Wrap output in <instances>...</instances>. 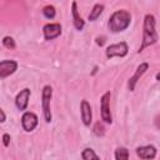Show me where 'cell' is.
I'll list each match as a JSON object with an SVG mask.
<instances>
[{
    "mask_svg": "<svg viewBox=\"0 0 160 160\" xmlns=\"http://www.w3.org/2000/svg\"><path fill=\"white\" fill-rule=\"evenodd\" d=\"M136 155L140 159H154L156 156V148L154 145H145L136 148Z\"/></svg>",
    "mask_w": 160,
    "mask_h": 160,
    "instance_id": "7c38bea8",
    "label": "cell"
},
{
    "mask_svg": "<svg viewBox=\"0 0 160 160\" xmlns=\"http://www.w3.org/2000/svg\"><path fill=\"white\" fill-rule=\"evenodd\" d=\"M0 114H1V122H4L5 121V112H4V110H0Z\"/></svg>",
    "mask_w": 160,
    "mask_h": 160,
    "instance_id": "7402d4cb",
    "label": "cell"
},
{
    "mask_svg": "<svg viewBox=\"0 0 160 160\" xmlns=\"http://www.w3.org/2000/svg\"><path fill=\"white\" fill-rule=\"evenodd\" d=\"M155 18L154 15L151 14H146L144 16V25H142V41H141V45L138 50V52H141L145 48L148 46H151L154 45L158 39H159V35L156 32V29H155Z\"/></svg>",
    "mask_w": 160,
    "mask_h": 160,
    "instance_id": "6da1fadb",
    "label": "cell"
},
{
    "mask_svg": "<svg viewBox=\"0 0 160 160\" xmlns=\"http://www.w3.org/2000/svg\"><path fill=\"white\" fill-rule=\"evenodd\" d=\"M102 11H104V5H102V4H95V5L92 6L90 14H89V20H90V21H95V20L102 14Z\"/></svg>",
    "mask_w": 160,
    "mask_h": 160,
    "instance_id": "5bb4252c",
    "label": "cell"
},
{
    "mask_svg": "<svg viewBox=\"0 0 160 160\" xmlns=\"http://www.w3.org/2000/svg\"><path fill=\"white\" fill-rule=\"evenodd\" d=\"M42 15H44L46 19H54L55 15H56V10H55L54 6L48 5V6H45V8L42 9Z\"/></svg>",
    "mask_w": 160,
    "mask_h": 160,
    "instance_id": "e0dca14e",
    "label": "cell"
},
{
    "mask_svg": "<svg viewBox=\"0 0 160 160\" xmlns=\"http://www.w3.org/2000/svg\"><path fill=\"white\" fill-rule=\"evenodd\" d=\"M38 122H39V119L38 116L31 112V111H25L21 116V125H22V129L28 132L32 131L36 126H38Z\"/></svg>",
    "mask_w": 160,
    "mask_h": 160,
    "instance_id": "8992f818",
    "label": "cell"
},
{
    "mask_svg": "<svg viewBox=\"0 0 160 160\" xmlns=\"http://www.w3.org/2000/svg\"><path fill=\"white\" fill-rule=\"evenodd\" d=\"M148 69H149V64H148V62H141V64L136 68L135 74H134V75L129 79V81H128V89H129L130 91H134V90H135L136 82L139 81V79L142 76V74H144Z\"/></svg>",
    "mask_w": 160,
    "mask_h": 160,
    "instance_id": "ba28073f",
    "label": "cell"
},
{
    "mask_svg": "<svg viewBox=\"0 0 160 160\" xmlns=\"http://www.w3.org/2000/svg\"><path fill=\"white\" fill-rule=\"evenodd\" d=\"M130 22H131V15L129 11L116 10L115 12L111 14L109 22H108V28L111 32H120V31L126 30Z\"/></svg>",
    "mask_w": 160,
    "mask_h": 160,
    "instance_id": "7a4b0ae2",
    "label": "cell"
},
{
    "mask_svg": "<svg viewBox=\"0 0 160 160\" xmlns=\"http://www.w3.org/2000/svg\"><path fill=\"white\" fill-rule=\"evenodd\" d=\"M96 44L100 45V46H102V45L105 44V38H104V36H98V38H96Z\"/></svg>",
    "mask_w": 160,
    "mask_h": 160,
    "instance_id": "44dd1931",
    "label": "cell"
},
{
    "mask_svg": "<svg viewBox=\"0 0 160 160\" xmlns=\"http://www.w3.org/2000/svg\"><path fill=\"white\" fill-rule=\"evenodd\" d=\"M80 110H81V120L82 124L85 126H89L91 124L92 120V111H91V106L86 100H82L80 104Z\"/></svg>",
    "mask_w": 160,
    "mask_h": 160,
    "instance_id": "8fae6325",
    "label": "cell"
},
{
    "mask_svg": "<svg viewBox=\"0 0 160 160\" xmlns=\"http://www.w3.org/2000/svg\"><path fill=\"white\" fill-rule=\"evenodd\" d=\"M110 98L111 94L110 91H106L100 100V114H101V120L106 124H111L112 122V118H111V112H110Z\"/></svg>",
    "mask_w": 160,
    "mask_h": 160,
    "instance_id": "277c9868",
    "label": "cell"
},
{
    "mask_svg": "<svg viewBox=\"0 0 160 160\" xmlns=\"http://www.w3.org/2000/svg\"><path fill=\"white\" fill-rule=\"evenodd\" d=\"M115 159L116 160H128L129 159V150L126 148H118L115 150Z\"/></svg>",
    "mask_w": 160,
    "mask_h": 160,
    "instance_id": "9a60e30c",
    "label": "cell"
},
{
    "mask_svg": "<svg viewBox=\"0 0 160 160\" xmlns=\"http://www.w3.org/2000/svg\"><path fill=\"white\" fill-rule=\"evenodd\" d=\"M18 69V62L14 60H1L0 61V79H5L15 72Z\"/></svg>",
    "mask_w": 160,
    "mask_h": 160,
    "instance_id": "52a82bcc",
    "label": "cell"
},
{
    "mask_svg": "<svg viewBox=\"0 0 160 160\" xmlns=\"http://www.w3.org/2000/svg\"><path fill=\"white\" fill-rule=\"evenodd\" d=\"M52 98V88L50 85H45L41 91V106H42V115L44 120L46 122H50L52 116H51V110H50V101Z\"/></svg>",
    "mask_w": 160,
    "mask_h": 160,
    "instance_id": "3957f363",
    "label": "cell"
},
{
    "mask_svg": "<svg viewBox=\"0 0 160 160\" xmlns=\"http://www.w3.org/2000/svg\"><path fill=\"white\" fill-rule=\"evenodd\" d=\"M155 78H156V80H159V81H160V72H158V74L155 75Z\"/></svg>",
    "mask_w": 160,
    "mask_h": 160,
    "instance_id": "603a6c76",
    "label": "cell"
},
{
    "mask_svg": "<svg viewBox=\"0 0 160 160\" xmlns=\"http://www.w3.org/2000/svg\"><path fill=\"white\" fill-rule=\"evenodd\" d=\"M128 51H129L128 44L125 41H120V42H116V44H112V45L108 46L106 50H105V54H106L108 59H111L114 56L124 58L128 54Z\"/></svg>",
    "mask_w": 160,
    "mask_h": 160,
    "instance_id": "5b68a950",
    "label": "cell"
},
{
    "mask_svg": "<svg viewBox=\"0 0 160 160\" xmlns=\"http://www.w3.org/2000/svg\"><path fill=\"white\" fill-rule=\"evenodd\" d=\"M92 131H94V134L96 136H102L105 134V128L100 121H98V122H95V125L92 128Z\"/></svg>",
    "mask_w": 160,
    "mask_h": 160,
    "instance_id": "ac0fdd59",
    "label": "cell"
},
{
    "mask_svg": "<svg viewBox=\"0 0 160 160\" xmlns=\"http://www.w3.org/2000/svg\"><path fill=\"white\" fill-rule=\"evenodd\" d=\"M71 14H72V24H74V28L79 31H81L85 26V21L82 20V18L79 15V11H78V4L76 1H72L71 2Z\"/></svg>",
    "mask_w": 160,
    "mask_h": 160,
    "instance_id": "4fadbf2b",
    "label": "cell"
},
{
    "mask_svg": "<svg viewBox=\"0 0 160 160\" xmlns=\"http://www.w3.org/2000/svg\"><path fill=\"white\" fill-rule=\"evenodd\" d=\"M2 45L6 48V49H15V41L11 36H5L2 38Z\"/></svg>",
    "mask_w": 160,
    "mask_h": 160,
    "instance_id": "d6986e66",
    "label": "cell"
},
{
    "mask_svg": "<svg viewBox=\"0 0 160 160\" xmlns=\"http://www.w3.org/2000/svg\"><path fill=\"white\" fill-rule=\"evenodd\" d=\"M2 144H4L5 148L9 146V144H10V135L9 134H4L2 135Z\"/></svg>",
    "mask_w": 160,
    "mask_h": 160,
    "instance_id": "ffe728a7",
    "label": "cell"
},
{
    "mask_svg": "<svg viewBox=\"0 0 160 160\" xmlns=\"http://www.w3.org/2000/svg\"><path fill=\"white\" fill-rule=\"evenodd\" d=\"M42 32H44V38L45 40H52L55 38H58L61 34V25L58 22H52V24H46L42 28Z\"/></svg>",
    "mask_w": 160,
    "mask_h": 160,
    "instance_id": "9c48e42d",
    "label": "cell"
},
{
    "mask_svg": "<svg viewBox=\"0 0 160 160\" xmlns=\"http://www.w3.org/2000/svg\"><path fill=\"white\" fill-rule=\"evenodd\" d=\"M81 158H82L84 160L99 159V156L95 154V151H94L92 149H90V148H86V149H84V150H82V152H81Z\"/></svg>",
    "mask_w": 160,
    "mask_h": 160,
    "instance_id": "2e32d148",
    "label": "cell"
},
{
    "mask_svg": "<svg viewBox=\"0 0 160 160\" xmlns=\"http://www.w3.org/2000/svg\"><path fill=\"white\" fill-rule=\"evenodd\" d=\"M30 94H31L30 89L25 88V89H22V90H21V91H20V92L16 95V98H15V105H16V108H18L20 111L26 110L28 104H29V98H30Z\"/></svg>",
    "mask_w": 160,
    "mask_h": 160,
    "instance_id": "30bf717a",
    "label": "cell"
}]
</instances>
